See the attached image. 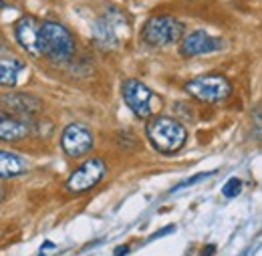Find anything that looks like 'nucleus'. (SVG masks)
I'll use <instances>...</instances> for the list:
<instances>
[{"instance_id":"a211bd4d","label":"nucleus","mask_w":262,"mask_h":256,"mask_svg":"<svg viewBox=\"0 0 262 256\" xmlns=\"http://www.w3.org/2000/svg\"><path fill=\"white\" fill-rule=\"evenodd\" d=\"M173 230H176V228H173V226H169V228H165V230H162V232H158L156 236H164V234H167V232H173ZM156 236H154V238H156Z\"/></svg>"},{"instance_id":"f257e3e1","label":"nucleus","mask_w":262,"mask_h":256,"mask_svg":"<svg viewBox=\"0 0 262 256\" xmlns=\"http://www.w3.org/2000/svg\"><path fill=\"white\" fill-rule=\"evenodd\" d=\"M145 133L149 143L165 156L180 152L188 139V129L184 127V123H180L169 115H154L147 121Z\"/></svg>"},{"instance_id":"f8f14e48","label":"nucleus","mask_w":262,"mask_h":256,"mask_svg":"<svg viewBox=\"0 0 262 256\" xmlns=\"http://www.w3.org/2000/svg\"><path fill=\"white\" fill-rule=\"evenodd\" d=\"M27 71V65L16 57H0V85L14 87L20 75Z\"/></svg>"},{"instance_id":"39448f33","label":"nucleus","mask_w":262,"mask_h":256,"mask_svg":"<svg viewBox=\"0 0 262 256\" xmlns=\"http://www.w3.org/2000/svg\"><path fill=\"white\" fill-rule=\"evenodd\" d=\"M186 91L198 101L220 103V101L230 97L232 85H230V81L224 75H202V77L190 79L186 83Z\"/></svg>"},{"instance_id":"20e7f679","label":"nucleus","mask_w":262,"mask_h":256,"mask_svg":"<svg viewBox=\"0 0 262 256\" xmlns=\"http://www.w3.org/2000/svg\"><path fill=\"white\" fill-rule=\"evenodd\" d=\"M121 93H123L125 105L141 119L154 117L162 107L160 97L156 95L145 83H141L137 79H125L121 85Z\"/></svg>"},{"instance_id":"ddd939ff","label":"nucleus","mask_w":262,"mask_h":256,"mask_svg":"<svg viewBox=\"0 0 262 256\" xmlns=\"http://www.w3.org/2000/svg\"><path fill=\"white\" fill-rule=\"evenodd\" d=\"M29 169V161L14 152L0 150V178H16Z\"/></svg>"},{"instance_id":"6e6552de","label":"nucleus","mask_w":262,"mask_h":256,"mask_svg":"<svg viewBox=\"0 0 262 256\" xmlns=\"http://www.w3.org/2000/svg\"><path fill=\"white\" fill-rule=\"evenodd\" d=\"M95 145V137L91 133V129L83 123H71L63 129L61 135V147L69 158H81L85 154H89Z\"/></svg>"},{"instance_id":"aec40b11","label":"nucleus","mask_w":262,"mask_h":256,"mask_svg":"<svg viewBox=\"0 0 262 256\" xmlns=\"http://www.w3.org/2000/svg\"><path fill=\"white\" fill-rule=\"evenodd\" d=\"M0 6H4V2H2V0H0Z\"/></svg>"},{"instance_id":"f03ea898","label":"nucleus","mask_w":262,"mask_h":256,"mask_svg":"<svg viewBox=\"0 0 262 256\" xmlns=\"http://www.w3.org/2000/svg\"><path fill=\"white\" fill-rule=\"evenodd\" d=\"M38 51H40V57H47L53 63H63L75 55V38L61 23L40 20Z\"/></svg>"},{"instance_id":"dca6fc26","label":"nucleus","mask_w":262,"mask_h":256,"mask_svg":"<svg viewBox=\"0 0 262 256\" xmlns=\"http://www.w3.org/2000/svg\"><path fill=\"white\" fill-rule=\"evenodd\" d=\"M214 250H216V246H206V248H202V252H200V256H210V254H214Z\"/></svg>"},{"instance_id":"7ed1b4c3","label":"nucleus","mask_w":262,"mask_h":256,"mask_svg":"<svg viewBox=\"0 0 262 256\" xmlns=\"http://www.w3.org/2000/svg\"><path fill=\"white\" fill-rule=\"evenodd\" d=\"M184 36V25L171 14H156L147 18V23L141 29V38L149 47H169L176 45Z\"/></svg>"},{"instance_id":"9b49d317","label":"nucleus","mask_w":262,"mask_h":256,"mask_svg":"<svg viewBox=\"0 0 262 256\" xmlns=\"http://www.w3.org/2000/svg\"><path fill=\"white\" fill-rule=\"evenodd\" d=\"M29 133H31V125L25 117L0 111V139L2 141H20Z\"/></svg>"},{"instance_id":"4468645a","label":"nucleus","mask_w":262,"mask_h":256,"mask_svg":"<svg viewBox=\"0 0 262 256\" xmlns=\"http://www.w3.org/2000/svg\"><path fill=\"white\" fill-rule=\"evenodd\" d=\"M4 105H8V109L14 111V115L23 117L27 113H33L34 109H31V105L38 107V101L23 93H14V95H4Z\"/></svg>"},{"instance_id":"6ab92c4d","label":"nucleus","mask_w":262,"mask_h":256,"mask_svg":"<svg viewBox=\"0 0 262 256\" xmlns=\"http://www.w3.org/2000/svg\"><path fill=\"white\" fill-rule=\"evenodd\" d=\"M2 200H4V188L0 186V202H2Z\"/></svg>"},{"instance_id":"f3484780","label":"nucleus","mask_w":262,"mask_h":256,"mask_svg":"<svg viewBox=\"0 0 262 256\" xmlns=\"http://www.w3.org/2000/svg\"><path fill=\"white\" fill-rule=\"evenodd\" d=\"M129 252V248L127 246H119V248H115V256H123Z\"/></svg>"},{"instance_id":"2eb2a0df","label":"nucleus","mask_w":262,"mask_h":256,"mask_svg":"<svg viewBox=\"0 0 262 256\" xmlns=\"http://www.w3.org/2000/svg\"><path fill=\"white\" fill-rule=\"evenodd\" d=\"M242 190V182L238 180V178H230L228 182L224 184V188H222V194L226 196V198H234V196H238Z\"/></svg>"},{"instance_id":"423d86ee","label":"nucleus","mask_w":262,"mask_h":256,"mask_svg":"<svg viewBox=\"0 0 262 256\" xmlns=\"http://www.w3.org/2000/svg\"><path fill=\"white\" fill-rule=\"evenodd\" d=\"M129 29L125 12L119 8H109L93 27V38L101 49H115L119 45V29Z\"/></svg>"},{"instance_id":"1a4fd4ad","label":"nucleus","mask_w":262,"mask_h":256,"mask_svg":"<svg viewBox=\"0 0 262 256\" xmlns=\"http://www.w3.org/2000/svg\"><path fill=\"white\" fill-rule=\"evenodd\" d=\"M222 49V40L206 31H192L180 38V53L184 57H200Z\"/></svg>"},{"instance_id":"0eeeda50","label":"nucleus","mask_w":262,"mask_h":256,"mask_svg":"<svg viewBox=\"0 0 262 256\" xmlns=\"http://www.w3.org/2000/svg\"><path fill=\"white\" fill-rule=\"evenodd\" d=\"M107 176V165L101 158H91L83 161L67 180V190L73 194L89 192Z\"/></svg>"},{"instance_id":"9d476101","label":"nucleus","mask_w":262,"mask_h":256,"mask_svg":"<svg viewBox=\"0 0 262 256\" xmlns=\"http://www.w3.org/2000/svg\"><path fill=\"white\" fill-rule=\"evenodd\" d=\"M38 29H40V20L31 16V14L18 18L16 25H14V36L18 40V45L27 53L34 55V57H40V51H38Z\"/></svg>"}]
</instances>
